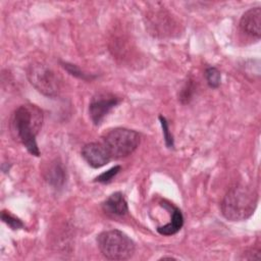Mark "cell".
Wrapping results in <instances>:
<instances>
[{
    "label": "cell",
    "mask_w": 261,
    "mask_h": 261,
    "mask_svg": "<svg viewBox=\"0 0 261 261\" xmlns=\"http://www.w3.org/2000/svg\"><path fill=\"white\" fill-rule=\"evenodd\" d=\"M42 110L33 104L17 107L11 115L9 127L13 139L22 144L34 156H40L37 136L43 124Z\"/></svg>",
    "instance_id": "obj_1"
},
{
    "label": "cell",
    "mask_w": 261,
    "mask_h": 261,
    "mask_svg": "<svg viewBox=\"0 0 261 261\" xmlns=\"http://www.w3.org/2000/svg\"><path fill=\"white\" fill-rule=\"evenodd\" d=\"M257 202L258 194L254 189L245 185H236L224 195L221 212L227 220H246L254 213Z\"/></svg>",
    "instance_id": "obj_2"
},
{
    "label": "cell",
    "mask_w": 261,
    "mask_h": 261,
    "mask_svg": "<svg viewBox=\"0 0 261 261\" xmlns=\"http://www.w3.org/2000/svg\"><path fill=\"white\" fill-rule=\"evenodd\" d=\"M98 248L102 255L109 260H126L135 253L134 241L118 229L101 232L97 238Z\"/></svg>",
    "instance_id": "obj_3"
},
{
    "label": "cell",
    "mask_w": 261,
    "mask_h": 261,
    "mask_svg": "<svg viewBox=\"0 0 261 261\" xmlns=\"http://www.w3.org/2000/svg\"><path fill=\"white\" fill-rule=\"evenodd\" d=\"M141 137L134 129L116 127L110 129L103 137V144L109 151L111 158H123L130 155L139 146Z\"/></svg>",
    "instance_id": "obj_4"
},
{
    "label": "cell",
    "mask_w": 261,
    "mask_h": 261,
    "mask_svg": "<svg viewBox=\"0 0 261 261\" xmlns=\"http://www.w3.org/2000/svg\"><path fill=\"white\" fill-rule=\"evenodd\" d=\"M27 76L31 85L41 94L47 97H56L60 91L59 75L47 64L41 62L32 63L27 70Z\"/></svg>",
    "instance_id": "obj_5"
},
{
    "label": "cell",
    "mask_w": 261,
    "mask_h": 261,
    "mask_svg": "<svg viewBox=\"0 0 261 261\" xmlns=\"http://www.w3.org/2000/svg\"><path fill=\"white\" fill-rule=\"evenodd\" d=\"M120 99L111 93L101 92L93 96L89 104V114L95 125H100L105 116L119 103Z\"/></svg>",
    "instance_id": "obj_6"
},
{
    "label": "cell",
    "mask_w": 261,
    "mask_h": 261,
    "mask_svg": "<svg viewBox=\"0 0 261 261\" xmlns=\"http://www.w3.org/2000/svg\"><path fill=\"white\" fill-rule=\"evenodd\" d=\"M82 156L93 168L106 165L112 158L103 143H88L82 148Z\"/></svg>",
    "instance_id": "obj_7"
},
{
    "label": "cell",
    "mask_w": 261,
    "mask_h": 261,
    "mask_svg": "<svg viewBox=\"0 0 261 261\" xmlns=\"http://www.w3.org/2000/svg\"><path fill=\"white\" fill-rule=\"evenodd\" d=\"M241 30L257 39L261 36V8L253 7L247 10L240 20Z\"/></svg>",
    "instance_id": "obj_8"
},
{
    "label": "cell",
    "mask_w": 261,
    "mask_h": 261,
    "mask_svg": "<svg viewBox=\"0 0 261 261\" xmlns=\"http://www.w3.org/2000/svg\"><path fill=\"white\" fill-rule=\"evenodd\" d=\"M102 209L105 213L112 216H122L128 211L127 202L122 193L116 192L111 194L103 203Z\"/></svg>",
    "instance_id": "obj_9"
},
{
    "label": "cell",
    "mask_w": 261,
    "mask_h": 261,
    "mask_svg": "<svg viewBox=\"0 0 261 261\" xmlns=\"http://www.w3.org/2000/svg\"><path fill=\"white\" fill-rule=\"evenodd\" d=\"M162 205L166 209L170 210L171 219L167 224L159 226L157 228V231L162 236H172V234L176 233L177 231H179L180 228L182 227V225H184V216H182L181 211L177 207H175V206H173L169 203H164Z\"/></svg>",
    "instance_id": "obj_10"
},
{
    "label": "cell",
    "mask_w": 261,
    "mask_h": 261,
    "mask_svg": "<svg viewBox=\"0 0 261 261\" xmlns=\"http://www.w3.org/2000/svg\"><path fill=\"white\" fill-rule=\"evenodd\" d=\"M45 178L54 188L62 187L65 181V171L62 164L54 162L46 171Z\"/></svg>",
    "instance_id": "obj_11"
},
{
    "label": "cell",
    "mask_w": 261,
    "mask_h": 261,
    "mask_svg": "<svg viewBox=\"0 0 261 261\" xmlns=\"http://www.w3.org/2000/svg\"><path fill=\"white\" fill-rule=\"evenodd\" d=\"M205 77L207 81V84L209 85V87L211 88H218L220 85V81H221V74L220 71L214 67V66H210L206 69L205 71Z\"/></svg>",
    "instance_id": "obj_12"
},
{
    "label": "cell",
    "mask_w": 261,
    "mask_h": 261,
    "mask_svg": "<svg viewBox=\"0 0 261 261\" xmlns=\"http://www.w3.org/2000/svg\"><path fill=\"white\" fill-rule=\"evenodd\" d=\"M1 218H2L3 222H5L12 229H18V228H22L23 227L22 221L20 219L16 218L15 216H13L12 214H10L7 211H2Z\"/></svg>",
    "instance_id": "obj_13"
},
{
    "label": "cell",
    "mask_w": 261,
    "mask_h": 261,
    "mask_svg": "<svg viewBox=\"0 0 261 261\" xmlns=\"http://www.w3.org/2000/svg\"><path fill=\"white\" fill-rule=\"evenodd\" d=\"M120 169H121V167L119 165H116V166L108 169L107 171L101 173L100 175H98L95 180L98 181V182H102V184L109 182L120 171Z\"/></svg>",
    "instance_id": "obj_14"
},
{
    "label": "cell",
    "mask_w": 261,
    "mask_h": 261,
    "mask_svg": "<svg viewBox=\"0 0 261 261\" xmlns=\"http://www.w3.org/2000/svg\"><path fill=\"white\" fill-rule=\"evenodd\" d=\"M159 120H160V123L162 126V133H163V138H164L165 144L168 148H172L173 147V138L169 132L168 123H167L165 117H163L162 115H159Z\"/></svg>",
    "instance_id": "obj_15"
},
{
    "label": "cell",
    "mask_w": 261,
    "mask_h": 261,
    "mask_svg": "<svg viewBox=\"0 0 261 261\" xmlns=\"http://www.w3.org/2000/svg\"><path fill=\"white\" fill-rule=\"evenodd\" d=\"M62 66L70 73L72 74L73 76H76L79 79H82V80H91V76L88 75L87 73H85L84 71H82L76 65L74 64H70V63H67V62H64L62 63Z\"/></svg>",
    "instance_id": "obj_16"
},
{
    "label": "cell",
    "mask_w": 261,
    "mask_h": 261,
    "mask_svg": "<svg viewBox=\"0 0 261 261\" xmlns=\"http://www.w3.org/2000/svg\"><path fill=\"white\" fill-rule=\"evenodd\" d=\"M194 85L192 82H189L186 84V86L182 88L180 95H179V100L182 103H189L190 100L192 99L193 93H194Z\"/></svg>",
    "instance_id": "obj_17"
},
{
    "label": "cell",
    "mask_w": 261,
    "mask_h": 261,
    "mask_svg": "<svg viewBox=\"0 0 261 261\" xmlns=\"http://www.w3.org/2000/svg\"><path fill=\"white\" fill-rule=\"evenodd\" d=\"M161 259H174L173 257H162Z\"/></svg>",
    "instance_id": "obj_18"
}]
</instances>
